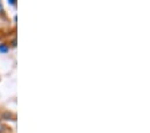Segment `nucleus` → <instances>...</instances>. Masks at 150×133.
I'll use <instances>...</instances> for the list:
<instances>
[{
	"label": "nucleus",
	"instance_id": "nucleus-1",
	"mask_svg": "<svg viewBox=\"0 0 150 133\" xmlns=\"http://www.w3.org/2000/svg\"><path fill=\"white\" fill-rule=\"evenodd\" d=\"M0 51H8V47L7 46H0Z\"/></svg>",
	"mask_w": 150,
	"mask_h": 133
}]
</instances>
